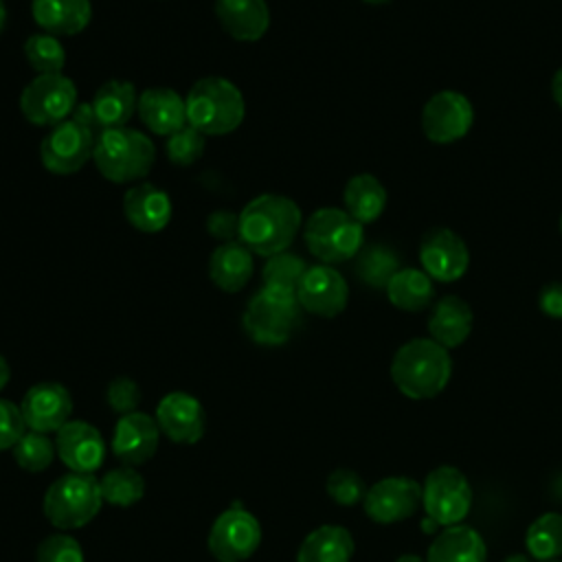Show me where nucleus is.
I'll return each instance as SVG.
<instances>
[{"mask_svg":"<svg viewBox=\"0 0 562 562\" xmlns=\"http://www.w3.org/2000/svg\"><path fill=\"white\" fill-rule=\"evenodd\" d=\"M11 450H13L15 463L26 472L46 470L57 454L55 441H50L44 432H35V430L24 432Z\"/></svg>","mask_w":562,"mask_h":562,"instance_id":"nucleus-36","label":"nucleus"},{"mask_svg":"<svg viewBox=\"0 0 562 562\" xmlns=\"http://www.w3.org/2000/svg\"><path fill=\"white\" fill-rule=\"evenodd\" d=\"M160 428L156 417L134 411L121 415L112 435V452L123 465H140L149 461L158 450Z\"/></svg>","mask_w":562,"mask_h":562,"instance_id":"nucleus-18","label":"nucleus"},{"mask_svg":"<svg viewBox=\"0 0 562 562\" xmlns=\"http://www.w3.org/2000/svg\"><path fill=\"white\" fill-rule=\"evenodd\" d=\"M204 134L198 132L193 125H184L165 140V154L167 158L178 167H189L198 162L204 154Z\"/></svg>","mask_w":562,"mask_h":562,"instance_id":"nucleus-37","label":"nucleus"},{"mask_svg":"<svg viewBox=\"0 0 562 562\" xmlns=\"http://www.w3.org/2000/svg\"><path fill=\"white\" fill-rule=\"evenodd\" d=\"M156 422L162 435L173 443H195L204 435L202 404L182 391L167 393L156 406Z\"/></svg>","mask_w":562,"mask_h":562,"instance_id":"nucleus-19","label":"nucleus"},{"mask_svg":"<svg viewBox=\"0 0 562 562\" xmlns=\"http://www.w3.org/2000/svg\"><path fill=\"white\" fill-rule=\"evenodd\" d=\"M307 268L310 266L299 255L283 250V252H277L266 259L263 270H261V281L266 288L296 292Z\"/></svg>","mask_w":562,"mask_h":562,"instance_id":"nucleus-35","label":"nucleus"},{"mask_svg":"<svg viewBox=\"0 0 562 562\" xmlns=\"http://www.w3.org/2000/svg\"><path fill=\"white\" fill-rule=\"evenodd\" d=\"M395 562H426V560L419 558V555H415V553H404V555H400Z\"/></svg>","mask_w":562,"mask_h":562,"instance_id":"nucleus-49","label":"nucleus"},{"mask_svg":"<svg viewBox=\"0 0 562 562\" xmlns=\"http://www.w3.org/2000/svg\"><path fill=\"white\" fill-rule=\"evenodd\" d=\"M538 307L549 318H562V283L560 281L542 285L538 294Z\"/></svg>","mask_w":562,"mask_h":562,"instance_id":"nucleus-43","label":"nucleus"},{"mask_svg":"<svg viewBox=\"0 0 562 562\" xmlns=\"http://www.w3.org/2000/svg\"><path fill=\"white\" fill-rule=\"evenodd\" d=\"M527 555L536 562L562 558V514L547 512L538 516L525 533Z\"/></svg>","mask_w":562,"mask_h":562,"instance_id":"nucleus-32","label":"nucleus"},{"mask_svg":"<svg viewBox=\"0 0 562 562\" xmlns=\"http://www.w3.org/2000/svg\"><path fill=\"white\" fill-rule=\"evenodd\" d=\"M452 360L446 347L432 338L404 342L391 360V380L411 400L437 397L450 382Z\"/></svg>","mask_w":562,"mask_h":562,"instance_id":"nucleus-2","label":"nucleus"},{"mask_svg":"<svg viewBox=\"0 0 562 562\" xmlns=\"http://www.w3.org/2000/svg\"><path fill=\"white\" fill-rule=\"evenodd\" d=\"M351 533L340 525H321L303 538L296 562H351Z\"/></svg>","mask_w":562,"mask_h":562,"instance_id":"nucleus-28","label":"nucleus"},{"mask_svg":"<svg viewBox=\"0 0 562 562\" xmlns=\"http://www.w3.org/2000/svg\"><path fill=\"white\" fill-rule=\"evenodd\" d=\"M101 132L110 127H125L138 105V94L132 81L108 79L101 83L90 101Z\"/></svg>","mask_w":562,"mask_h":562,"instance_id":"nucleus-26","label":"nucleus"},{"mask_svg":"<svg viewBox=\"0 0 562 562\" xmlns=\"http://www.w3.org/2000/svg\"><path fill=\"white\" fill-rule=\"evenodd\" d=\"M70 119L79 121L81 125H86L88 130H92L97 136L101 134V127H99V121H97V116H94V110H92L90 101H79V103H77V108L72 110Z\"/></svg>","mask_w":562,"mask_h":562,"instance_id":"nucleus-44","label":"nucleus"},{"mask_svg":"<svg viewBox=\"0 0 562 562\" xmlns=\"http://www.w3.org/2000/svg\"><path fill=\"white\" fill-rule=\"evenodd\" d=\"M108 404L114 413L119 415H127V413H134L136 406L140 404V389L138 384L132 380V378H114L108 386Z\"/></svg>","mask_w":562,"mask_h":562,"instance_id":"nucleus-40","label":"nucleus"},{"mask_svg":"<svg viewBox=\"0 0 562 562\" xmlns=\"http://www.w3.org/2000/svg\"><path fill=\"white\" fill-rule=\"evenodd\" d=\"M296 299L301 310L321 318H334L347 307L349 285L336 268L316 263L305 270L296 288Z\"/></svg>","mask_w":562,"mask_h":562,"instance_id":"nucleus-15","label":"nucleus"},{"mask_svg":"<svg viewBox=\"0 0 562 562\" xmlns=\"http://www.w3.org/2000/svg\"><path fill=\"white\" fill-rule=\"evenodd\" d=\"M97 134L75 119H66L50 127L40 143L42 167L57 176L77 173L94 154Z\"/></svg>","mask_w":562,"mask_h":562,"instance_id":"nucleus-10","label":"nucleus"},{"mask_svg":"<svg viewBox=\"0 0 562 562\" xmlns=\"http://www.w3.org/2000/svg\"><path fill=\"white\" fill-rule=\"evenodd\" d=\"M389 303L402 312H422L435 299L432 279L419 268H400L386 285Z\"/></svg>","mask_w":562,"mask_h":562,"instance_id":"nucleus-30","label":"nucleus"},{"mask_svg":"<svg viewBox=\"0 0 562 562\" xmlns=\"http://www.w3.org/2000/svg\"><path fill=\"white\" fill-rule=\"evenodd\" d=\"M55 450L61 463L79 474L97 472L105 457L101 432L83 419H70L55 432Z\"/></svg>","mask_w":562,"mask_h":562,"instance_id":"nucleus-17","label":"nucleus"},{"mask_svg":"<svg viewBox=\"0 0 562 562\" xmlns=\"http://www.w3.org/2000/svg\"><path fill=\"white\" fill-rule=\"evenodd\" d=\"M474 125V108L463 92L439 90L422 108V130L430 143L461 140Z\"/></svg>","mask_w":562,"mask_h":562,"instance_id":"nucleus-12","label":"nucleus"},{"mask_svg":"<svg viewBox=\"0 0 562 562\" xmlns=\"http://www.w3.org/2000/svg\"><path fill=\"white\" fill-rule=\"evenodd\" d=\"M20 411L29 430L48 435L70 422L72 397L59 382H37L24 393Z\"/></svg>","mask_w":562,"mask_h":562,"instance_id":"nucleus-16","label":"nucleus"},{"mask_svg":"<svg viewBox=\"0 0 562 562\" xmlns=\"http://www.w3.org/2000/svg\"><path fill=\"white\" fill-rule=\"evenodd\" d=\"M103 496L97 476L70 472L48 485L42 509L53 527L70 531L88 525L99 514Z\"/></svg>","mask_w":562,"mask_h":562,"instance_id":"nucleus-6","label":"nucleus"},{"mask_svg":"<svg viewBox=\"0 0 562 562\" xmlns=\"http://www.w3.org/2000/svg\"><path fill=\"white\" fill-rule=\"evenodd\" d=\"M206 231L211 237H215L220 244L226 241H239V215L226 209L213 211L206 220Z\"/></svg>","mask_w":562,"mask_h":562,"instance_id":"nucleus-42","label":"nucleus"},{"mask_svg":"<svg viewBox=\"0 0 562 562\" xmlns=\"http://www.w3.org/2000/svg\"><path fill=\"white\" fill-rule=\"evenodd\" d=\"M37 562H83L81 544L68 533H53L37 547Z\"/></svg>","mask_w":562,"mask_h":562,"instance_id":"nucleus-39","label":"nucleus"},{"mask_svg":"<svg viewBox=\"0 0 562 562\" xmlns=\"http://www.w3.org/2000/svg\"><path fill=\"white\" fill-rule=\"evenodd\" d=\"M26 432V422L18 404L0 400V450L13 448Z\"/></svg>","mask_w":562,"mask_h":562,"instance_id":"nucleus-41","label":"nucleus"},{"mask_svg":"<svg viewBox=\"0 0 562 562\" xmlns=\"http://www.w3.org/2000/svg\"><path fill=\"white\" fill-rule=\"evenodd\" d=\"M77 88L64 72L33 77L20 94V112L33 125L53 127L70 119L77 108Z\"/></svg>","mask_w":562,"mask_h":562,"instance_id":"nucleus-9","label":"nucleus"},{"mask_svg":"<svg viewBox=\"0 0 562 562\" xmlns=\"http://www.w3.org/2000/svg\"><path fill=\"white\" fill-rule=\"evenodd\" d=\"M325 490L329 494V498L342 507H351L364 501L367 494V485L362 481V476L349 468H338L334 470L327 481H325Z\"/></svg>","mask_w":562,"mask_h":562,"instance_id":"nucleus-38","label":"nucleus"},{"mask_svg":"<svg viewBox=\"0 0 562 562\" xmlns=\"http://www.w3.org/2000/svg\"><path fill=\"white\" fill-rule=\"evenodd\" d=\"M386 200L389 195L384 184L371 173H358L349 178L342 191L345 211L362 226L375 222L384 213Z\"/></svg>","mask_w":562,"mask_h":562,"instance_id":"nucleus-29","label":"nucleus"},{"mask_svg":"<svg viewBox=\"0 0 562 562\" xmlns=\"http://www.w3.org/2000/svg\"><path fill=\"white\" fill-rule=\"evenodd\" d=\"M487 547L483 536L470 525L443 527L428 547L426 562H485Z\"/></svg>","mask_w":562,"mask_h":562,"instance_id":"nucleus-25","label":"nucleus"},{"mask_svg":"<svg viewBox=\"0 0 562 562\" xmlns=\"http://www.w3.org/2000/svg\"><path fill=\"white\" fill-rule=\"evenodd\" d=\"M551 94H553V101L558 103V108L562 110V66L555 70V75L551 79Z\"/></svg>","mask_w":562,"mask_h":562,"instance_id":"nucleus-45","label":"nucleus"},{"mask_svg":"<svg viewBox=\"0 0 562 562\" xmlns=\"http://www.w3.org/2000/svg\"><path fill=\"white\" fill-rule=\"evenodd\" d=\"M301 209L281 193H261L239 213V241L261 257L288 250L301 228Z\"/></svg>","mask_w":562,"mask_h":562,"instance_id":"nucleus-1","label":"nucleus"},{"mask_svg":"<svg viewBox=\"0 0 562 562\" xmlns=\"http://www.w3.org/2000/svg\"><path fill=\"white\" fill-rule=\"evenodd\" d=\"M99 487H101L103 503H110L116 507H130L143 498L145 479L132 465H121L105 472L99 479Z\"/></svg>","mask_w":562,"mask_h":562,"instance_id":"nucleus-33","label":"nucleus"},{"mask_svg":"<svg viewBox=\"0 0 562 562\" xmlns=\"http://www.w3.org/2000/svg\"><path fill=\"white\" fill-rule=\"evenodd\" d=\"M419 263L432 281L452 283L468 272L470 250L454 231L432 228L422 237Z\"/></svg>","mask_w":562,"mask_h":562,"instance_id":"nucleus-14","label":"nucleus"},{"mask_svg":"<svg viewBox=\"0 0 562 562\" xmlns=\"http://www.w3.org/2000/svg\"><path fill=\"white\" fill-rule=\"evenodd\" d=\"M136 112L156 136H171L187 125V103L171 88H147L138 94Z\"/></svg>","mask_w":562,"mask_h":562,"instance_id":"nucleus-21","label":"nucleus"},{"mask_svg":"<svg viewBox=\"0 0 562 562\" xmlns=\"http://www.w3.org/2000/svg\"><path fill=\"white\" fill-rule=\"evenodd\" d=\"M9 378H11V367H9L7 358H4V356H0V391L7 386Z\"/></svg>","mask_w":562,"mask_h":562,"instance_id":"nucleus-46","label":"nucleus"},{"mask_svg":"<svg viewBox=\"0 0 562 562\" xmlns=\"http://www.w3.org/2000/svg\"><path fill=\"white\" fill-rule=\"evenodd\" d=\"M215 18L220 26L239 42H257L270 26L266 0H215Z\"/></svg>","mask_w":562,"mask_h":562,"instance_id":"nucleus-22","label":"nucleus"},{"mask_svg":"<svg viewBox=\"0 0 562 562\" xmlns=\"http://www.w3.org/2000/svg\"><path fill=\"white\" fill-rule=\"evenodd\" d=\"M503 562H536V560H531L527 553H512Z\"/></svg>","mask_w":562,"mask_h":562,"instance_id":"nucleus-48","label":"nucleus"},{"mask_svg":"<svg viewBox=\"0 0 562 562\" xmlns=\"http://www.w3.org/2000/svg\"><path fill=\"white\" fill-rule=\"evenodd\" d=\"M252 252L241 241L220 244L209 259V277L224 292H239L252 277Z\"/></svg>","mask_w":562,"mask_h":562,"instance_id":"nucleus-27","label":"nucleus"},{"mask_svg":"<svg viewBox=\"0 0 562 562\" xmlns=\"http://www.w3.org/2000/svg\"><path fill=\"white\" fill-rule=\"evenodd\" d=\"M303 239L307 250L321 263H340L353 259L364 246V226L345 209L323 206L314 211L305 226Z\"/></svg>","mask_w":562,"mask_h":562,"instance_id":"nucleus-5","label":"nucleus"},{"mask_svg":"<svg viewBox=\"0 0 562 562\" xmlns=\"http://www.w3.org/2000/svg\"><path fill=\"white\" fill-rule=\"evenodd\" d=\"M24 57L37 75L61 72L66 64V48L59 37L50 33H35L24 42Z\"/></svg>","mask_w":562,"mask_h":562,"instance_id":"nucleus-34","label":"nucleus"},{"mask_svg":"<svg viewBox=\"0 0 562 562\" xmlns=\"http://www.w3.org/2000/svg\"><path fill=\"white\" fill-rule=\"evenodd\" d=\"M402 268L395 248L389 244L362 246L356 255V274L364 285L375 290H386L393 274Z\"/></svg>","mask_w":562,"mask_h":562,"instance_id":"nucleus-31","label":"nucleus"},{"mask_svg":"<svg viewBox=\"0 0 562 562\" xmlns=\"http://www.w3.org/2000/svg\"><path fill=\"white\" fill-rule=\"evenodd\" d=\"M553 490H555V496L562 501V474L558 476V481H555V487H553Z\"/></svg>","mask_w":562,"mask_h":562,"instance_id":"nucleus-51","label":"nucleus"},{"mask_svg":"<svg viewBox=\"0 0 562 562\" xmlns=\"http://www.w3.org/2000/svg\"><path fill=\"white\" fill-rule=\"evenodd\" d=\"M439 527H441V525H437V522H435L432 518H428V516L422 520V531H424V533H439V531H441Z\"/></svg>","mask_w":562,"mask_h":562,"instance_id":"nucleus-47","label":"nucleus"},{"mask_svg":"<svg viewBox=\"0 0 562 562\" xmlns=\"http://www.w3.org/2000/svg\"><path fill=\"white\" fill-rule=\"evenodd\" d=\"M4 22H7V9H4V0H0V33L4 29Z\"/></svg>","mask_w":562,"mask_h":562,"instance_id":"nucleus-50","label":"nucleus"},{"mask_svg":"<svg viewBox=\"0 0 562 562\" xmlns=\"http://www.w3.org/2000/svg\"><path fill=\"white\" fill-rule=\"evenodd\" d=\"M299 321H301V305H299L296 292L266 288V285H261V290L250 296L241 318L246 334L255 342L268 345V347L288 342Z\"/></svg>","mask_w":562,"mask_h":562,"instance_id":"nucleus-7","label":"nucleus"},{"mask_svg":"<svg viewBox=\"0 0 562 562\" xmlns=\"http://www.w3.org/2000/svg\"><path fill=\"white\" fill-rule=\"evenodd\" d=\"M125 220L143 233H158L171 220V198L151 182H138L123 195Z\"/></svg>","mask_w":562,"mask_h":562,"instance_id":"nucleus-20","label":"nucleus"},{"mask_svg":"<svg viewBox=\"0 0 562 562\" xmlns=\"http://www.w3.org/2000/svg\"><path fill=\"white\" fill-rule=\"evenodd\" d=\"M367 4H386V2H391V0H364Z\"/></svg>","mask_w":562,"mask_h":562,"instance_id":"nucleus-52","label":"nucleus"},{"mask_svg":"<svg viewBox=\"0 0 562 562\" xmlns=\"http://www.w3.org/2000/svg\"><path fill=\"white\" fill-rule=\"evenodd\" d=\"M560 233H562V213H560Z\"/></svg>","mask_w":562,"mask_h":562,"instance_id":"nucleus-53","label":"nucleus"},{"mask_svg":"<svg viewBox=\"0 0 562 562\" xmlns=\"http://www.w3.org/2000/svg\"><path fill=\"white\" fill-rule=\"evenodd\" d=\"M92 160L105 180L127 184L151 171L156 147L149 136L138 130L110 127L97 136Z\"/></svg>","mask_w":562,"mask_h":562,"instance_id":"nucleus-4","label":"nucleus"},{"mask_svg":"<svg viewBox=\"0 0 562 562\" xmlns=\"http://www.w3.org/2000/svg\"><path fill=\"white\" fill-rule=\"evenodd\" d=\"M549 562H562V560H549Z\"/></svg>","mask_w":562,"mask_h":562,"instance_id":"nucleus-54","label":"nucleus"},{"mask_svg":"<svg viewBox=\"0 0 562 562\" xmlns=\"http://www.w3.org/2000/svg\"><path fill=\"white\" fill-rule=\"evenodd\" d=\"M472 325L474 314L470 305L457 294H446L439 301H435L432 312L428 316L430 338L446 349L463 345L472 331Z\"/></svg>","mask_w":562,"mask_h":562,"instance_id":"nucleus-23","label":"nucleus"},{"mask_svg":"<svg viewBox=\"0 0 562 562\" xmlns=\"http://www.w3.org/2000/svg\"><path fill=\"white\" fill-rule=\"evenodd\" d=\"M472 487L465 474L454 465L430 470L422 485V507L428 518L441 527L459 525L472 507Z\"/></svg>","mask_w":562,"mask_h":562,"instance_id":"nucleus-8","label":"nucleus"},{"mask_svg":"<svg viewBox=\"0 0 562 562\" xmlns=\"http://www.w3.org/2000/svg\"><path fill=\"white\" fill-rule=\"evenodd\" d=\"M184 103L187 123L204 136L231 134L241 125L246 114L241 90L226 77L198 79L184 97Z\"/></svg>","mask_w":562,"mask_h":562,"instance_id":"nucleus-3","label":"nucleus"},{"mask_svg":"<svg viewBox=\"0 0 562 562\" xmlns=\"http://www.w3.org/2000/svg\"><path fill=\"white\" fill-rule=\"evenodd\" d=\"M31 13L42 33L68 37L90 24L92 4L90 0H33Z\"/></svg>","mask_w":562,"mask_h":562,"instance_id":"nucleus-24","label":"nucleus"},{"mask_svg":"<svg viewBox=\"0 0 562 562\" xmlns=\"http://www.w3.org/2000/svg\"><path fill=\"white\" fill-rule=\"evenodd\" d=\"M259 542V520L239 505L222 512L209 531V551L217 562H244L257 551Z\"/></svg>","mask_w":562,"mask_h":562,"instance_id":"nucleus-11","label":"nucleus"},{"mask_svg":"<svg viewBox=\"0 0 562 562\" xmlns=\"http://www.w3.org/2000/svg\"><path fill=\"white\" fill-rule=\"evenodd\" d=\"M422 505V485L411 476H386L373 483L362 501L364 514L380 525L411 518Z\"/></svg>","mask_w":562,"mask_h":562,"instance_id":"nucleus-13","label":"nucleus"}]
</instances>
